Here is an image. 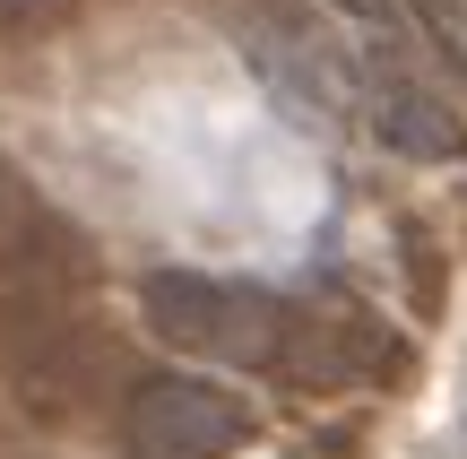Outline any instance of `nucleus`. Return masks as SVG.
Returning <instances> with one entry per match:
<instances>
[{
  "instance_id": "nucleus-1",
  "label": "nucleus",
  "mask_w": 467,
  "mask_h": 459,
  "mask_svg": "<svg viewBox=\"0 0 467 459\" xmlns=\"http://www.w3.org/2000/svg\"><path fill=\"white\" fill-rule=\"evenodd\" d=\"M139 312L165 347L208 364H268V373H295V347H320L312 312L277 287H251V277H217V269H156L139 277Z\"/></svg>"
},
{
  "instance_id": "nucleus-2",
  "label": "nucleus",
  "mask_w": 467,
  "mask_h": 459,
  "mask_svg": "<svg viewBox=\"0 0 467 459\" xmlns=\"http://www.w3.org/2000/svg\"><path fill=\"white\" fill-rule=\"evenodd\" d=\"M121 443H130V459H234L251 443V408L234 391H217V381L156 373L130 391Z\"/></svg>"
},
{
  "instance_id": "nucleus-3",
  "label": "nucleus",
  "mask_w": 467,
  "mask_h": 459,
  "mask_svg": "<svg viewBox=\"0 0 467 459\" xmlns=\"http://www.w3.org/2000/svg\"><path fill=\"white\" fill-rule=\"evenodd\" d=\"M355 96H364L372 139H381V148H399V156H416V165H451V156L467 148L459 113H451L441 96H424V87L407 78V61H399V69H389V61H372Z\"/></svg>"
},
{
  "instance_id": "nucleus-4",
  "label": "nucleus",
  "mask_w": 467,
  "mask_h": 459,
  "mask_svg": "<svg viewBox=\"0 0 467 459\" xmlns=\"http://www.w3.org/2000/svg\"><path fill=\"white\" fill-rule=\"evenodd\" d=\"M243 52L285 104H303L312 121H337L347 113V87H337V61L312 26H285V17H243Z\"/></svg>"
},
{
  "instance_id": "nucleus-5",
  "label": "nucleus",
  "mask_w": 467,
  "mask_h": 459,
  "mask_svg": "<svg viewBox=\"0 0 467 459\" xmlns=\"http://www.w3.org/2000/svg\"><path fill=\"white\" fill-rule=\"evenodd\" d=\"M416 9H424V26L441 35V52L467 61V0H416Z\"/></svg>"
},
{
  "instance_id": "nucleus-6",
  "label": "nucleus",
  "mask_w": 467,
  "mask_h": 459,
  "mask_svg": "<svg viewBox=\"0 0 467 459\" xmlns=\"http://www.w3.org/2000/svg\"><path fill=\"white\" fill-rule=\"evenodd\" d=\"M329 9H347V17H364V26H389V17H399V0H329Z\"/></svg>"
}]
</instances>
